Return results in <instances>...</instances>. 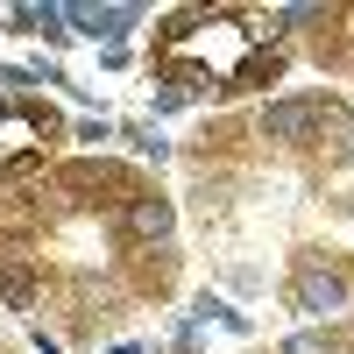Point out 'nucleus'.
Instances as JSON below:
<instances>
[{"label": "nucleus", "instance_id": "nucleus-12", "mask_svg": "<svg viewBox=\"0 0 354 354\" xmlns=\"http://www.w3.org/2000/svg\"><path fill=\"white\" fill-rule=\"evenodd\" d=\"M185 100H192V93H185V85H170V78L156 85V113H170V106H185Z\"/></svg>", "mask_w": 354, "mask_h": 354}, {"label": "nucleus", "instance_id": "nucleus-15", "mask_svg": "<svg viewBox=\"0 0 354 354\" xmlns=\"http://www.w3.org/2000/svg\"><path fill=\"white\" fill-rule=\"evenodd\" d=\"M340 163H354V142H347V149H340Z\"/></svg>", "mask_w": 354, "mask_h": 354}, {"label": "nucleus", "instance_id": "nucleus-8", "mask_svg": "<svg viewBox=\"0 0 354 354\" xmlns=\"http://www.w3.org/2000/svg\"><path fill=\"white\" fill-rule=\"evenodd\" d=\"M0 298H8L15 312H28V305H36V277H28L21 262H8V270H0Z\"/></svg>", "mask_w": 354, "mask_h": 354}, {"label": "nucleus", "instance_id": "nucleus-9", "mask_svg": "<svg viewBox=\"0 0 354 354\" xmlns=\"http://www.w3.org/2000/svg\"><path fill=\"white\" fill-rule=\"evenodd\" d=\"M277 354H333V333H319V326H312V333H290Z\"/></svg>", "mask_w": 354, "mask_h": 354}, {"label": "nucleus", "instance_id": "nucleus-11", "mask_svg": "<svg viewBox=\"0 0 354 354\" xmlns=\"http://www.w3.org/2000/svg\"><path fill=\"white\" fill-rule=\"evenodd\" d=\"M198 340H205V326H198V319H177V333H170V347H177V354H198Z\"/></svg>", "mask_w": 354, "mask_h": 354}, {"label": "nucleus", "instance_id": "nucleus-4", "mask_svg": "<svg viewBox=\"0 0 354 354\" xmlns=\"http://www.w3.org/2000/svg\"><path fill=\"white\" fill-rule=\"evenodd\" d=\"M347 270H333L326 255H305L298 262V277H290V312H312V319H326V312H340L347 305Z\"/></svg>", "mask_w": 354, "mask_h": 354}, {"label": "nucleus", "instance_id": "nucleus-2", "mask_svg": "<svg viewBox=\"0 0 354 354\" xmlns=\"http://www.w3.org/2000/svg\"><path fill=\"white\" fill-rule=\"evenodd\" d=\"M43 142H57V113L50 106H21V100L0 93V177H15L21 163H36Z\"/></svg>", "mask_w": 354, "mask_h": 354}, {"label": "nucleus", "instance_id": "nucleus-6", "mask_svg": "<svg viewBox=\"0 0 354 354\" xmlns=\"http://www.w3.org/2000/svg\"><path fill=\"white\" fill-rule=\"evenodd\" d=\"M170 227H177L170 198H156V192H128V234H135V241H170Z\"/></svg>", "mask_w": 354, "mask_h": 354}, {"label": "nucleus", "instance_id": "nucleus-13", "mask_svg": "<svg viewBox=\"0 0 354 354\" xmlns=\"http://www.w3.org/2000/svg\"><path fill=\"white\" fill-rule=\"evenodd\" d=\"M78 142H113V121H106V113H93V121L78 128Z\"/></svg>", "mask_w": 354, "mask_h": 354}, {"label": "nucleus", "instance_id": "nucleus-5", "mask_svg": "<svg viewBox=\"0 0 354 354\" xmlns=\"http://www.w3.org/2000/svg\"><path fill=\"white\" fill-rule=\"evenodd\" d=\"M64 21L78 28V36H93L100 50H121V36L142 21V8H64Z\"/></svg>", "mask_w": 354, "mask_h": 354}, {"label": "nucleus", "instance_id": "nucleus-3", "mask_svg": "<svg viewBox=\"0 0 354 354\" xmlns=\"http://www.w3.org/2000/svg\"><path fill=\"white\" fill-rule=\"evenodd\" d=\"M326 128H347V106L326 100V93H298V100L262 106V135L270 142H305V135H326Z\"/></svg>", "mask_w": 354, "mask_h": 354}, {"label": "nucleus", "instance_id": "nucleus-14", "mask_svg": "<svg viewBox=\"0 0 354 354\" xmlns=\"http://www.w3.org/2000/svg\"><path fill=\"white\" fill-rule=\"evenodd\" d=\"M106 354H142V347H135V340H121V347H106Z\"/></svg>", "mask_w": 354, "mask_h": 354}, {"label": "nucleus", "instance_id": "nucleus-10", "mask_svg": "<svg viewBox=\"0 0 354 354\" xmlns=\"http://www.w3.org/2000/svg\"><path fill=\"white\" fill-rule=\"evenodd\" d=\"M128 142H135V149H142V156H156V163L170 156V142H163L156 128H128Z\"/></svg>", "mask_w": 354, "mask_h": 354}, {"label": "nucleus", "instance_id": "nucleus-1", "mask_svg": "<svg viewBox=\"0 0 354 354\" xmlns=\"http://www.w3.org/2000/svg\"><path fill=\"white\" fill-rule=\"evenodd\" d=\"M262 15H177L170 36L156 43V64L170 71V85H185L198 100L205 85L220 93H241V85L262 78Z\"/></svg>", "mask_w": 354, "mask_h": 354}, {"label": "nucleus", "instance_id": "nucleus-7", "mask_svg": "<svg viewBox=\"0 0 354 354\" xmlns=\"http://www.w3.org/2000/svg\"><path fill=\"white\" fill-rule=\"evenodd\" d=\"M15 28L21 36H43V43H64V8H15Z\"/></svg>", "mask_w": 354, "mask_h": 354}]
</instances>
